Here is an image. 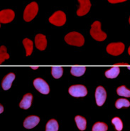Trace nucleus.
Instances as JSON below:
<instances>
[{"mask_svg":"<svg viewBox=\"0 0 130 131\" xmlns=\"http://www.w3.org/2000/svg\"><path fill=\"white\" fill-rule=\"evenodd\" d=\"M129 23L130 24V16H129Z\"/></svg>","mask_w":130,"mask_h":131,"instance_id":"7c9ffc66","label":"nucleus"},{"mask_svg":"<svg viewBox=\"0 0 130 131\" xmlns=\"http://www.w3.org/2000/svg\"><path fill=\"white\" fill-rule=\"evenodd\" d=\"M35 44L36 48L40 51L45 50L47 46V40L46 36L41 34H37L35 37Z\"/></svg>","mask_w":130,"mask_h":131,"instance_id":"9b49d317","label":"nucleus"},{"mask_svg":"<svg viewBox=\"0 0 130 131\" xmlns=\"http://www.w3.org/2000/svg\"><path fill=\"white\" fill-rule=\"evenodd\" d=\"M120 68L117 66H115L110 68L109 70H107L105 72V76L107 79H115L120 74Z\"/></svg>","mask_w":130,"mask_h":131,"instance_id":"2eb2a0df","label":"nucleus"},{"mask_svg":"<svg viewBox=\"0 0 130 131\" xmlns=\"http://www.w3.org/2000/svg\"><path fill=\"white\" fill-rule=\"evenodd\" d=\"M117 94L120 96L127 97V98L130 97V90L127 89L125 85H121L120 87H118L117 89Z\"/></svg>","mask_w":130,"mask_h":131,"instance_id":"aec40b11","label":"nucleus"},{"mask_svg":"<svg viewBox=\"0 0 130 131\" xmlns=\"http://www.w3.org/2000/svg\"><path fill=\"white\" fill-rule=\"evenodd\" d=\"M125 46L123 43H111L107 46V51L112 56H119L124 52Z\"/></svg>","mask_w":130,"mask_h":131,"instance_id":"39448f33","label":"nucleus"},{"mask_svg":"<svg viewBox=\"0 0 130 131\" xmlns=\"http://www.w3.org/2000/svg\"><path fill=\"white\" fill-rule=\"evenodd\" d=\"M23 44L24 48L26 49V56H30L32 53L33 49V43L31 40L29 39H24L23 40Z\"/></svg>","mask_w":130,"mask_h":131,"instance_id":"dca6fc26","label":"nucleus"},{"mask_svg":"<svg viewBox=\"0 0 130 131\" xmlns=\"http://www.w3.org/2000/svg\"><path fill=\"white\" fill-rule=\"evenodd\" d=\"M39 12V6L38 4L33 2L29 4H28L23 12V19L29 22L33 20L38 14Z\"/></svg>","mask_w":130,"mask_h":131,"instance_id":"7ed1b4c3","label":"nucleus"},{"mask_svg":"<svg viewBox=\"0 0 130 131\" xmlns=\"http://www.w3.org/2000/svg\"><path fill=\"white\" fill-rule=\"evenodd\" d=\"M128 53H129V54L130 55V46L129 47V49H128Z\"/></svg>","mask_w":130,"mask_h":131,"instance_id":"c756f323","label":"nucleus"},{"mask_svg":"<svg viewBox=\"0 0 130 131\" xmlns=\"http://www.w3.org/2000/svg\"><path fill=\"white\" fill-rule=\"evenodd\" d=\"M49 22L56 26H63L66 22V15L62 11H57L49 18Z\"/></svg>","mask_w":130,"mask_h":131,"instance_id":"20e7f679","label":"nucleus"},{"mask_svg":"<svg viewBox=\"0 0 130 131\" xmlns=\"http://www.w3.org/2000/svg\"><path fill=\"white\" fill-rule=\"evenodd\" d=\"M80 3V7L77 11V15L82 16L87 14L91 8V3L90 0H78Z\"/></svg>","mask_w":130,"mask_h":131,"instance_id":"9d476101","label":"nucleus"},{"mask_svg":"<svg viewBox=\"0 0 130 131\" xmlns=\"http://www.w3.org/2000/svg\"><path fill=\"white\" fill-rule=\"evenodd\" d=\"M0 107H1V111H0V113H2V112H3V111H4L3 106L1 105V106H0Z\"/></svg>","mask_w":130,"mask_h":131,"instance_id":"cd10ccee","label":"nucleus"},{"mask_svg":"<svg viewBox=\"0 0 130 131\" xmlns=\"http://www.w3.org/2000/svg\"><path fill=\"white\" fill-rule=\"evenodd\" d=\"M75 121L79 130H85L86 129L87 122H86L85 118L82 117L80 115H77V116H75Z\"/></svg>","mask_w":130,"mask_h":131,"instance_id":"f3484780","label":"nucleus"},{"mask_svg":"<svg viewBox=\"0 0 130 131\" xmlns=\"http://www.w3.org/2000/svg\"><path fill=\"white\" fill-rule=\"evenodd\" d=\"M108 129L107 124L102 122H98L93 125L92 131H107Z\"/></svg>","mask_w":130,"mask_h":131,"instance_id":"5701e85b","label":"nucleus"},{"mask_svg":"<svg viewBox=\"0 0 130 131\" xmlns=\"http://www.w3.org/2000/svg\"><path fill=\"white\" fill-rule=\"evenodd\" d=\"M128 69H129L130 70V66H128Z\"/></svg>","mask_w":130,"mask_h":131,"instance_id":"2f4dec72","label":"nucleus"},{"mask_svg":"<svg viewBox=\"0 0 130 131\" xmlns=\"http://www.w3.org/2000/svg\"><path fill=\"white\" fill-rule=\"evenodd\" d=\"M9 58V55L7 51V48L4 46H2L0 48V63H2L4 61Z\"/></svg>","mask_w":130,"mask_h":131,"instance_id":"b1692460","label":"nucleus"},{"mask_svg":"<svg viewBox=\"0 0 130 131\" xmlns=\"http://www.w3.org/2000/svg\"><path fill=\"white\" fill-rule=\"evenodd\" d=\"M39 122H40V118L39 117L36 115H31L25 119L23 122V126L27 129H31L39 124Z\"/></svg>","mask_w":130,"mask_h":131,"instance_id":"f8f14e48","label":"nucleus"},{"mask_svg":"<svg viewBox=\"0 0 130 131\" xmlns=\"http://www.w3.org/2000/svg\"><path fill=\"white\" fill-rule=\"evenodd\" d=\"M33 100V95L31 93H26V95H24L21 100V101L20 102L19 106L21 108L23 109H28L31 107V103H32Z\"/></svg>","mask_w":130,"mask_h":131,"instance_id":"4468645a","label":"nucleus"},{"mask_svg":"<svg viewBox=\"0 0 130 131\" xmlns=\"http://www.w3.org/2000/svg\"><path fill=\"white\" fill-rule=\"evenodd\" d=\"M31 69H34V70H36V69H38V67H37V66H35V67H31Z\"/></svg>","mask_w":130,"mask_h":131,"instance_id":"c85d7f7f","label":"nucleus"},{"mask_svg":"<svg viewBox=\"0 0 130 131\" xmlns=\"http://www.w3.org/2000/svg\"><path fill=\"white\" fill-rule=\"evenodd\" d=\"M86 68L85 66H73L70 69L72 75L75 76H81L85 72Z\"/></svg>","mask_w":130,"mask_h":131,"instance_id":"a211bd4d","label":"nucleus"},{"mask_svg":"<svg viewBox=\"0 0 130 131\" xmlns=\"http://www.w3.org/2000/svg\"><path fill=\"white\" fill-rule=\"evenodd\" d=\"M120 65L128 66V63H115V64H114V66H120Z\"/></svg>","mask_w":130,"mask_h":131,"instance_id":"bb28decb","label":"nucleus"},{"mask_svg":"<svg viewBox=\"0 0 130 131\" xmlns=\"http://www.w3.org/2000/svg\"><path fill=\"white\" fill-rule=\"evenodd\" d=\"M33 85H34V87L36 89V90L39 91L42 94L47 95V94H49V92H50L49 85L42 79L38 78V79H35L33 81Z\"/></svg>","mask_w":130,"mask_h":131,"instance_id":"0eeeda50","label":"nucleus"},{"mask_svg":"<svg viewBox=\"0 0 130 131\" xmlns=\"http://www.w3.org/2000/svg\"><path fill=\"white\" fill-rule=\"evenodd\" d=\"M65 41L69 45L75 46H83L85 43V39L83 36L80 33L76 31L68 33L65 36Z\"/></svg>","mask_w":130,"mask_h":131,"instance_id":"f257e3e1","label":"nucleus"},{"mask_svg":"<svg viewBox=\"0 0 130 131\" xmlns=\"http://www.w3.org/2000/svg\"><path fill=\"white\" fill-rule=\"evenodd\" d=\"M15 17V13L11 9H4L0 12V22L7 24L12 21Z\"/></svg>","mask_w":130,"mask_h":131,"instance_id":"1a4fd4ad","label":"nucleus"},{"mask_svg":"<svg viewBox=\"0 0 130 131\" xmlns=\"http://www.w3.org/2000/svg\"><path fill=\"white\" fill-rule=\"evenodd\" d=\"M69 93L74 97H84L88 94V91L85 85H74L70 86L68 90Z\"/></svg>","mask_w":130,"mask_h":131,"instance_id":"423d86ee","label":"nucleus"},{"mask_svg":"<svg viewBox=\"0 0 130 131\" xmlns=\"http://www.w3.org/2000/svg\"><path fill=\"white\" fill-rule=\"evenodd\" d=\"M15 79V75L13 73H10L9 74H7L4 78L3 81H2V88L4 90L7 91L11 87L12 83H13L14 80Z\"/></svg>","mask_w":130,"mask_h":131,"instance_id":"ddd939ff","label":"nucleus"},{"mask_svg":"<svg viewBox=\"0 0 130 131\" xmlns=\"http://www.w3.org/2000/svg\"><path fill=\"white\" fill-rule=\"evenodd\" d=\"M107 98V93L102 86H98L95 91V100L98 106H102Z\"/></svg>","mask_w":130,"mask_h":131,"instance_id":"6e6552de","label":"nucleus"},{"mask_svg":"<svg viewBox=\"0 0 130 131\" xmlns=\"http://www.w3.org/2000/svg\"><path fill=\"white\" fill-rule=\"evenodd\" d=\"M63 69L61 66H53L51 69V73L53 78L58 79H60L63 75Z\"/></svg>","mask_w":130,"mask_h":131,"instance_id":"412c9836","label":"nucleus"},{"mask_svg":"<svg viewBox=\"0 0 130 131\" xmlns=\"http://www.w3.org/2000/svg\"><path fill=\"white\" fill-rule=\"evenodd\" d=\"M90 33L92 37L98 41H104L107 38V34L101 30V23L99 21H96L92 24Z\"/></svg>","mask_w":130,"mask_h":131,"instance_id":"f03ea898","label":"nucleus"},{"mask_svg":"<svg viewBox=\"0 0 130 131\" xmlns=\"http://www.w3.org/2000/svg\"><path fill=\"white\" fill-rule=\"evenodd\" d=\"M115 106L116 108L118 109H120V108L125 107V108H128L130 106V102L127 100V99H124V98H120V99H118L116 103H115Z\"/></svg>","mask_w":130,"mask_h":131,"instance_id":"4be33fe9","label":"nucleus"},{"mask_svg":"<svg viewBox=\"0 0 130 131\" xmlns=\"http://www.w3.org/2000/svg\"><path fill=\"white\" fill-rule=\"evenodd\" d=\"M127 0H108V2L111 4H117L121 3V2H126Z\"/></svg>","mask_w":130,"mask_h":131,"instance_id":"a878e982","label":"nucleus"},{"mask_svg":"<svg viewBox=\"0 0 130 131\" xmlns=\"http://www.w3.org/2000/svg\"><path fill=\"white\" fill-rule=\"evenodd\" d=\"M112 123L114 125L115 129L117 131H121L123 128V123L121 121V119L118 117H115L112 120Z\"/></svg>","mask_w":130,"mask_h":131,"instance_id":"393cba45","label":"nucleus"},{"mask_svg":"<svg viewBox=\"0 0 130 131\" xmlns=\"http://www.w3.org/2000/svg\"><path fill=\"white\" fill-rule=\"evenodd\" d=\"M58 122L54 119L50 120L46 124V131H58Z\"/></svg>","mask_w":130,"mask_h":131,"instance_id":"6ab92c4d","label":"nucleus"}]
</instances>
